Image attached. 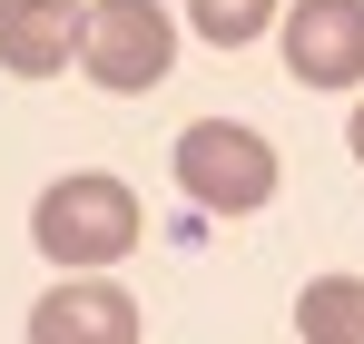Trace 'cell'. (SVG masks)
I'll list each match as a JSON object with an SVG mask.
<instances>
[{
	"instance_id": "3957f363",
	"label": "cell",
	"mask_w": 364,
	"mask_h": 344,
	"mask_svg": "<svg viewBox=\"0 0 364 344\" xmlns=\"http://www.w3.org/2000/svg\"><path fill=\"white\" fill-rule=\"evenodd\" d=\"M168 50H178V30H168L158 0H89L79 69H89L99 89H158V79H168Z\"/></svg>"
},
{
	"instance_id": "5b68a950",
	"label": "cell",
	"mask_w": 364,
	"mask_h": 344,
	"mask_svg": "<svg viewBox=\"0 0 364 344\" xmlns=\"http://www.w3.org/2000/svg\"><path fill=\"white\" fill-rule=\"evenodd\" d=\"M30 344H138V305L99 276H69L30 305Z\"/></svg>"
},
{
	"instance_id": "6da1fadb",
	"label": "cell",
	"mask_w": 364,
	"mask_h": 344,
	"mask_svg": "<svg viewBox=\"0 0 364 344\" xmlns=\"http://www.w3.org/2000/svg\"><path fill=\"white\" fill-rule=\"evenodd\" d=\"M30 236H40L50 266L99 276V266H119L128 246H138V197H128L119 177H60V187L30 207Z\"/></svg>"
},
{
	"instance_id": "ba28073f",
	"label": "cell",
	"mask_w": 364,
	"mask_h": 344,
	"mask_svg": "<svg viewBox=\"0 0 364 344\" xmlns=\"http://www.w3.org/2000/svg\"><path fill=\"white\" fill-rule=\"evenodd\" d=\"M187 20H197V40H217V50H246V40L276 20V0H187Z\"/></svg>"
},
{
	"instance_id": "7a4b0ae2",
	"label": "cell",
	"mask_w": 364,
	"mask_h": 344,
	"mask_svg": "<svg viewBox=\"0 0 364 344\" xmlns=\"http://www.w3.org/2000/svg\"><path fill=\"white\" fill-rule=\"evenodd\" d=\"M178 187L207 207V217H246L276 197V148L256 128H227V118H197L178 138Z\"/></svg>"
},
{
	"instance_id": "9c48e42d",
	"label": "cell",
	"mask_w": 364,
	"mask_h": 344,
	"mask_svg": "<svg viewBox=\"0 0 364 344\" xmlns=\"http://www.w3.org/2000/svg\"><path fill=\"white\" fill-rule=\"evenodd\" d=\"M345 138H355V158H364V109H355V128H345Z\"/></svg>"
},
{
	"instance_id": "52a82bcc",
	"label": "cell",
	"mask_w": 364,
	"mask_h": 344,
	"mask_svg": "<svg viewBox=\"0 0 364 344\" xmlns=\"http://www.w3.org/2000/svg\"><path fill=\"white\" fill-rule=\"evenodd\" d=\"M296 325H305V344H364V286L355 276H315L296 295Z\"/></svg>"
},
{
	"instance_id": "277c9868",
	"label": "cell",
	"mask_w": 364,
	"mask_h": 344,
	"mask_svg": "<svg viewBox=\"0 0 364 344\" xmlns=\"http://www.w3.org/2000/svg\"><path fill=\"white\" fill-rule=\"evenodd\" d=\"M286 69L305 89H355L364 79V0H296L286 10Z\"/></svg>"
},
{
	"instance_id": "8992f818",
	"label": "cell",
	"mask_w": 364,
	"mask_h": 344,
	"mask_svg": "<svg viewBox=\"0 0 364 344\" xmlns=\"http://www.w3.org/2000/svg\"><path fill=\"white\" fill-rule=\"evenodd\" d=\"M79 30H89V10H79V0H0V69L50 79V69H69Z\"/></svg>"
}]
</instances>
